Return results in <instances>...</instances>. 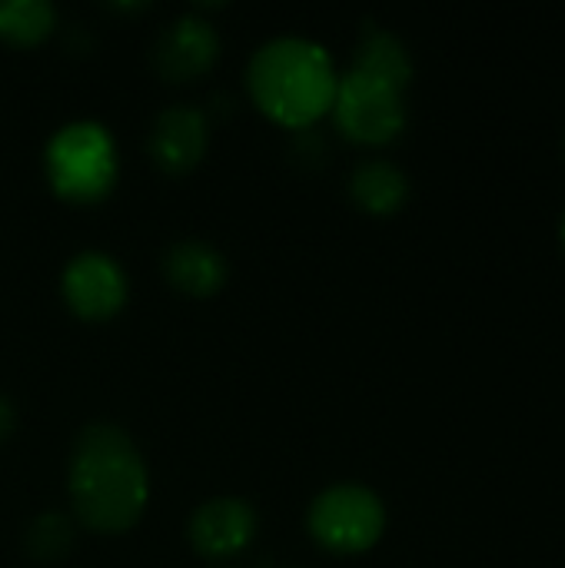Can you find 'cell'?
Listing matches in <instances>:
<instances>
[{
  "mask_svg": "<svg viewBox=\"0 0 565 568\" xmlns=\"http://www.w3.org/2000/svg\"><path fill=\"white\" fill-rule=\"evenodd\" d=\"M70 542H73V526L57 513L40 516L27 532V549L37 562H60L70 552Z\"/></svg>",
  "mask_w": 565,
  "mask_h": 568,
  "instance_id": "14",
  "label": "cell"
},
{
  "mask_svg": "<svg viewBox=\"0 0 565 568\" xmlns=\"http://www.w3.org/2000/svg\"><path fill=\"white\" fill-rule=\"evenodd\" d=\"M306 529L320 549L333 556H360L383 539L386 506L370 486L336 483L310 503Z\"/></svg>",
  "mask_w": 565,
  "mask_h": 568,
  "instance_id": "4",
  "label": "cell"
},
{
  "mask_svg": "<svg viewBox=\"0 0 565 568\" xmlns=\"http://www.w3.org/2000/svg\"><path fill=\"white\" fill-rule=\"evenodd\" d=\"M216 57H220V33L206 17L193 10L170 20L153 50L157 70L173 83H186L210 73Z\"/></svg>",
  "mask_w": 565,
  "mask_h": 568,
  "instance_id": "8",
  "label": "cell"
},
{
  "mask_svg": "<svg viewBox=\"0 0 565 568\" xmlns=\"http://www.w3.org/2000/svg\"><path fill=\"white\" fill-rule=\"evenodd\" d=\"M57 30V10L47 0H0V40L37 47Z\"/></svg>",
  "mask_w": 565,
  "mask_h": 568,
  "instance_id": "13",
  "label": "cell"
},
{
  "mask_svg": "<svg viewBox=\"0 0 565 568\" xmlns=\"http://www.w3.org/2000/svg\"><path fill=\"white\" fill-rule=\"evenodd\" d=\"M43 176L53 196L90 206L113 193L120 176V150L100 120H70L57 126L43 146Z\"/></svg>",
  "mask_w": 565,
  "mask_h": 568,
  "instance_id": "3",
  "label": "cell"
},
{
  "mask_svg": "<svg viewBox=\"0 0 565 568\" xmlns=\"http://www.w3.org/2000/svg\"><path fill=\"white\" fill-rule=\"evenodd\" d=\"M330 116L346 140L360 146H386L406 126V90L380 77L346 70L340 73Z\"/></svg>",
  "mask_w": 565,
  "mask_h": 568,
  "instance_id": "5",
  "label": "cell"
},
{
  "mask_svg": "<svg viewBox=\"0 0 565 568\" xmlns=\"http://www.w3.org/2000/svg\"><path fill=\"white\" fill-rule=\"evenodd\" d=\"M60 296L77 320L107 323L127 306L130 280L117 256L100 253V250H83L70 256V263L63 266Z\"/></svg>",
  "mask_w": 565,
  "mask_h": 568,
  "instance_id": "6",
  "label": "cell"
},
{
  "mask_svg": "<svg viewBox=\"0 0 565 568\" xmlns=\"http://www.w3.org/2000/svg\"><path fill=\"white\" fill-rule=\"evenodd\" d=\"M350 70L380 77V80L406 90L410 80H413V57H410L406 43L393 30H386V27H366L360 33L356 50H353Z\"/></svg>",
  "mask_w": 565,
  "mask_h": 568,
  "instance_id": "12",
  "label": "cell"
},
{
  "mask_svg": "<svg viewBox=\"0 0 565 568\" xmlns=\"http://www.w3.org/2000/svg\"><path fill=\"white\" fill-rule=\"evenodd\" d=\"M336 87L340 70L333 53L313 37L280 33L260 43L246 63V93L253 106L296 133L330 116Z\"/></svg>",
  "mask_w": 565,
  "mask_h": 568,
  "instance_id": "2",
  "label": "cell"
},
{
  "mask_svg": "<svg viewBox=\"0 0 565 568\" xmlns=\"http://www.w3.org/2000/svg\"><path fill=\"white\" fill-rule=\"evenodd\" d=\"M67 493L83 529L100 536L130 532L150 506V473L130 433L113 423L87 426L70 453Z\"/></svg>",
  "mask_w": 565,
  "mask_h": 568,
  "instance_id": "1",
  "label": "cell"
},
{
  "mask_svg": "<svg viewBox=\"0 0 565 568\" xmlns=\"http://www.w3.org/2000/svg\"><path fill=\"white\" fill-rule=\"evenodd\" d=\"M13 426H17V413H13L10 399L0 393V439H7L13 433Z\"/></svg>",
  "mask_w": 565,
  "mask_h": 568,
  "instance_id": "15",
  "label": "cell"
},
{
  "mask_svg": "<svg viewBox=\"0 0 565 568\" xmlns=\"http://www.w3.org/2000/svg\"><path fill=\"white\" fill-rule=\"evenodd\" d=\"M350 196L370 216H393L410 200V176L390 160H363L350 176Z\"/></svg>",
  "mask_w": 565,
  "mask_h": 568,
  "instance_id": "11",
  "label": "cell"
},
{
  "mask_svg": "<svg viewBox=\"0 0 565 568\" xmlns=\"http://www.w3.org/2000/svg\"><path fill=\"white\" fill-rule=\"evenodd\" d=\"M163 276L190 300H210L226 286V256L206 240H176L163 256Z\"/></svg>",
  "mask_w": 565,
  "mask_h": 568,
  "instance_id": "10",
  "label": "cell"
},
{
  "mask_svg": "<svg viewBox=\"0 0 565 568\" xmlns=\"http://www.w3.org/2000/svg\"><path fill=\"white\" fill-rule=\"evenodd\" d=\"M559 233H563V246H565V216H563V230H559Z\"/></svg>",
  "mask_w": 565,
  "mask_h": 568,
  "instance_id": "16",
  "label": "cell"
},
{
  "mask_svg": "<svg viewBox=\"0 0 565 568\" xmlns=\"http://www.w3.org/2000/svg\"><path fill=\"white\" fill-rule=\"evenodd\" d=\"M256 529H260V519L246 499L220 496V499H206L203 506H196V513L190 516L186 536L200 556L220 562L250 549V542L256 539Z\"/></svg>",
  "mask_w": 565,
  "mask_h": 568,
  "instance_id": "7",
  "label": "cell"
},
{
  "mask_svg": "<svg viewBox=\"0 0 565 568\" xmlns=\"http://www.w3.org/2000/svg\"><path fill=\"white\" fill-rule=\"evenodd\" d=\"M206 146H210V120L200 106L176 103L153 120L150 160L157 163V170L170 176L190 173L206 156Z\"/></svg>",
  "mask_w": 565,
  "mask_h": 568,
  "instance_id": "9",
  "label": "cell"
}]
</instances>
